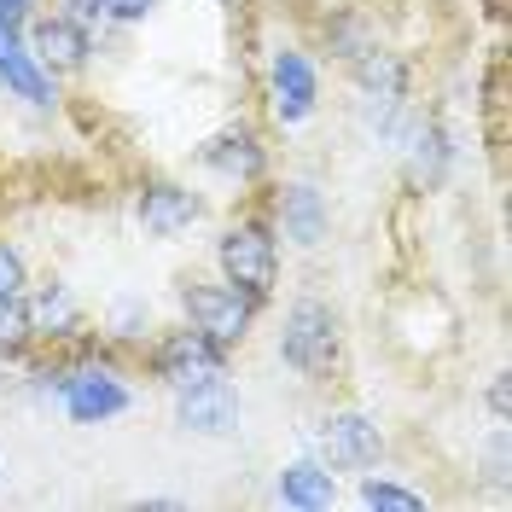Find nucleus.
<instances>
[{
	"instance_id": "7",
	"label": "nucleus",
	"mask_w": 512,
	"mask_h": 512,
	"mask_svg": "<svg viewBox=\"0 0 512 512\" xmlns=\"http://www.w3.org/2000/svg\"><path fill=\"white\" fill-rule=\"evenodd\" d=\"M274 111L286 117V123H303L309 117V105H315V70L303 53H280L274 59Z\"/></svg>"
},
{
	"instance_id": "19",
	"label": "nucleus",
	"mask_w": 512,
	"mask_h": 512,
	"mask_svg": "<svg viewBox=\"0 0 512 512\" xmlns=\"http://www.w3.org/2000/svg\"><path fill=\"white\" fill-rule=\"evenodd\" d=\"M18 286H24V262H18V251L0 245V297H18Z\"/></svg>"
},
{
	"instance_id": "9",
	"label": "nucleus",
	"mask_w": 512,
	"mask_h": 512,
	"mask_svg": "<svg viewBox=\"0 0 512 512\" xmlns=\"http://www.w3.org/2000/svg\"><path fill=\"white\" fill-rule=\"evenodd\" d=\"M35 59L47 64V70H76V64L88 59V35H82V24H70V18L35 24Z\"/></svg>"
},
{
	"instance_id": "16",
	"label": "nucleus",
	"mask_w": 512,
	"mask_h": 512,
	"mask_svg": "<svg viewBox=\"0 0 512 512\" xmlns=\"http://www.w3.org/2000/svg\"><path fill=\"white\" fill-rule=\"evenodd\" d=\"M30 326H35V332H70V326H76V303H70V291H64V286L41 291V297H35V309H30Z\"/></svg>"
},
{
	"instance_id": "4",
	"label": "nucleus",
	"mask_w": 512,
	"mask_h": 512,
	"mask_svg": "<svg viewBox=\"0 0 512 512\" xmlns=\"http://www.w3.org/2000/svg\"><path fill=\"white\" fill-rule=\"evenodd\" d=\"M181 425L187 431H204V437H227L239 425V396L227 390L222 373L181 384Z\"/></svg>"
},
{
	"instance_id": "15",
	"label": "nucleus",
	"mask_w": 512,
	"mask_h": 512,
	"mask_svg": "<svg viewBox=\"0 0 512 512\" xmlns=\"http://www.w3.org/2000/svg\"><path fill=\"white\" fill-rule=\"evenodd\" d=\"M355 76H361L367 94L402 99V64L390 59V53H355Z\"/></svg>"
},
{
	"instance_id": "20",
	"label": "nucleus",
	"mask_w": 512,
	"mask_h": 512,
	"mask_svg": "<svg viewBox=\"0 0 512 512\" xmlns=\"http://www.w3.org/2000/svg\"><path fill=\"white\" fill-rule=\"evenodd\" d=\"M99 6H105L111 18H146V6H152V0H99Z\"/></svg>"
},
{
	"instance_id": "21",
	"label": "nucleus",
	"mask_w": 512,
	"mask_h": 512,
	"mask_svg": "<svg viewBox=\"0 0 512 512\" xmlns=\"http://www.w3.org/2000/svg\"><path fill=\"white\" fill-rule=\"evenodd\" d=\"M489 408H495V419H507V379L489 384Z\"/></svg>"
},
{
	"instance_id": "5",
	"label": "nucleus",
	"mask_w": 512,
	"mask_h": 512,
	"mask_svg": "<svg viewBox=\"0 0 512 512\" xmlns=\"http://www.w3.org/2000/svg\"><path fill=\"white\" fill-rule=\"evenodd\" d=\"M158 373L169 384L210 379V373H222V344L204 338V332H175V338H163V350H158Z\"/></svg>"
},
{
	"instance_id": "12",
	"label": "nucleus",
	"mask_w": 512,
	"mask_h": 512,
	"mask_svg": "<svg viewBox=\"0 0 512 512\" xmlns=\"http://www.w3.org/2000/svg\"><path fill=\"white\" fill-rule=\"evenodd\" d=\"M192 216H198V198L181 187H146V198H140V222L152 233H181Z\"/></svg>"
},
{
	"instance_id": "11",
	"label": "nucleus",
	"mask_w": 512,
	"mask_h": 512,
	"mask_svg": "<svg viewBox=\"0 0 512 512\" xmlns=\"http://www.w3.org/2000/svg\"><path fill=\"white\" fill-rule=\"evenodd\" d=\"M198 158L210 163L216 175H245V181L262 175V146H256V134H245V128H239V134H216Z\"/></svg>"
},
{
	"instance_id": "10",
	"label": "nucleus",
	"mask_w": 512,
	"mask_h": 512,
	"mask_svg": "<svg viewBox=\"0 0 512 512\" xmlns=\"http://www.w3.org/2000/svg\"><path fill=\"white\" fill-rule=\"evenodd\" d=\"M280 501L286 507H303V512H320L338 501V483H332V472H320V466H286L280 472Z\"/></svg>"
},
{
	"instance_id": "18",
	"label": "nucleus",
	"mask_w": 512,
	"mask_h": 512,
	"mask_svg": "<svg viewBox=\"0 0 512 512\" xmlns=\"http://www.w3.org/2000/svg\"><path fill=\"white\" fill-rule=\"evenodd\" d=\"M361 501L367 507H390V512H419V495L396 489V483H361Z\"/></svg>"
},
{
	"instance_id": "2",
	"label": "nucleus",
	"mask_w": 512,
	"mask_h": 512,
	"mask_svg": "<svg viewBox=\"0 0 512 512\" xmlns=\"http://www.w3.org/2000/svg\"><path fill=\"white\" fill-rule=\"evenodd\" d=\"M187 315L204 338L216 344H239L251 326V297L239 286H187Z\"/></svg>"
},
{
	"instance_id": "14",
	"label": "nucleus",
	"mask_w": 512,
	"mask_h": 512,
	"mask_svg": "<svg viewBox=\"0 0 512 512\" xmlns=\"http://www.w3.org/2000/svg\"><path fill=\"white\" fill-rule=\"evenodd\" d=\"M280 216H286V233L297 239V245H320V233H326V210H320L315 187H286Z\"/></svg>"
},
{
	"instance_id": "3",
	"label": "nucleus",
	"mask_w": 512,
	"mask_h": 512,
	"mask_svg": "<svg viewBox=\"0 0 512 512\" xmlns=\"http://www.w3.org/2000/svg\"><path fill=\"white\" fill-rule=\"evenodd\" d=\"M222 268H227V286H239L245 297H268V286H274V239L262 227H233L222 239Z\"/></svg>"
},
{
	"instance_id": "6",
	"label": "nucleus",
	"mask_w": 512,
	"mask_h": 512,
	"mask_svg": "<svg viewBox=\"0 0 512 512\" xmlns=\"http://www.w3.org/2000/svg\"><path fill=\"white\" fill-rule=\"evenodd\" d=\"M320 448H326V460L344 466V472L373 466V460H379V425H367L361 414H338L326 431H320Z\"/></svg>"
},
{
	"instance_id": "1",
	"label": "nucleus",
	"mask_w": 512,
	"mask_h": 512,
	"mask_svg": "<svg viewBox=\"0 0 512 512\" xmlns=\"http://www.w3.org/2000/svg\"><path fill=\"white\" fill-rule=\"evenodd\" d=\"M280 350L297 373H326L332 367V355H338V320L326 303H297L286 315V338H280Z\"/></svg>"
},
{
	"instance_id": "17",
	"label": "nucleus",
	"mask_w": 512,
	"mask_h": 512,
	"mask_svg": "<svg viewBox=\"0 0 512 512\" xmlns=\"http://www.w3.org/2000/svg\"><path fill=\"white\" fill-rule=\"evenodd\" d=\"M35 338V326H30V309L18 303V297H0V350L12 355V350H24Z\"/></svg>"
},
{
	"instance_id": "8",
	"label": "nucleus",
	"mask_w": 512,
	"mask_h": 512,
	"mask_svg": "<svg viewBox=\"0 0 512 512\" xmlns=\"http://www.w3.org/2000/svg\"><path fill=\"white\" fill-rule=\"evenodd\" d=\"M70 390V419L76 425H94V419H111L128 408V390L117 379H99V373H82V379H64Z\"/></svg>"
},
{
	"instance_id": "13",
	"label": "nucleus",
	"mask_w": 512,
	"mask_h": 512,
	"mask_svg": "<svg viewBox=\"0 0 512 512\" xmlns=\"http://www.w3.org/2000/svg\"><path fill=\"white\" fill-rule=\"evenodd\" d=\"M0 76H6V82H12L24 99H35V105H47V99H53L47 76H41V70H35V59L18 47V41H12V30H6V24H0Z\"/></svg>"
}]
</instances>
